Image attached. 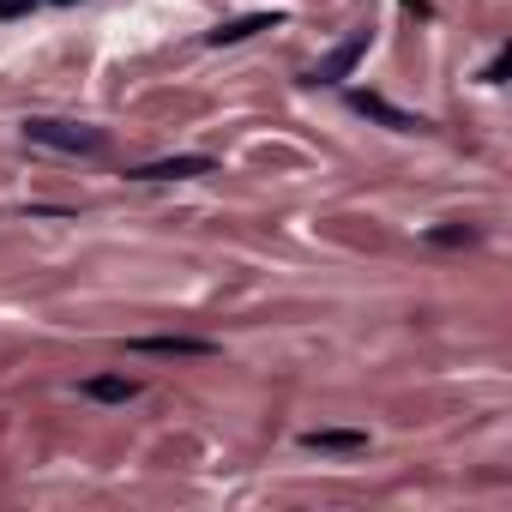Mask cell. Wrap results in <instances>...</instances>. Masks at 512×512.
<instances>
[{
	"mask_svg": "<svg viewBox=\"0 0 512 512\" xmlns=\"http://www.w3.org/2000/svg\"><path fill=\"white\" fill-rule=\"evenodd\" d=\"M25 139L43 151H67V157H103L109 151V133L79 127V121H25Z\"/></svg>",
	"mask_w": 512,
	"mask_h": 512,
	"instance_id": "1",
	"label": "cell"
},
{
	"mask_svg": "<svg viewBox=\"0 0 512 512\" xmlns=\"http://www.w3.org/2000/svg\"><path fill=\"white\" fill-rule=\"evenodd\" d=\"M362 49H368V31H356V37H344L338 49H326V55L314 61V73H308V85H344V79L356 73V61H362Z\"/></svg>",
	"mask_w": 512,
	"mask_h": 512,
	"instance_id": "2",
	"label": "cell"
},
{
	"mask_svg": "<svg viewBox=\"0 0 512 512\" xmlns=\"http://www.w3.org/2000/svg\"><path fill=\"white\" fill-rule=\"evenodd\" d=\"M217 163L211 157H163V163H139L133 181H193V175H211Z\"/></svg>",
	"mask_w": 512,
	"mask_h": 512,
	"instance_id": "3",
	"label": "cell"
},
{
	"mask_svg": "<svg viewBox=\"0 0 512 512\" xmlns=\"http://www.w3.org/2000/svg\"><path fill=\"white\" fill-rule=\"evenodd\" d=\"M350 103H356V109H362L368 121H380V127H392V133H416V127H428V121H416V115H404V109H392V103H386V97H374V91H356Z\"/></svg>",
	"mask_w": 512,
	"mask_h": 512,
	"instance_id": "4",
	"label": "cell"
},
{
	"mask_svg": "<svg viewBox=\"0 0 512 512\" xmlns=\"http://www.w3.org/2000/svg\"><path fill=\"white\" fill-rule=\"evenodd\" d=\"M272 25H284V19H278V13H247V19H229V25L205 31V43H211V49H223V43H247V37H260V31H272Z\"/></svg>",
	"mask_w": 512,
	"mask_h": 512,
	"instance_id": "5",
	"label": "cell"
},
{
	"mask_svg": "<svg viewBox=\"0 0 512 512\" xmlns=\"http://www.w3.org/2000/svg\"><path fill=\"white\" fill-rule=\"evenodd\" d=\"M302 446L308 452H368V434L362 428H314V434H302Z\"/></svg>",
	"mask_w": 512,
	"mask_h": 512,
	"instance_id": "6",
	"label": "cell"
},
{
	"mask_svg": "<svg viewBox=\"0 0 512 512\" xmlns=\"http://www.w3.org/2000/svg\"><path fill=\"white\" fill-rule=\"evenodd\" d=\"M79 392L97 398V404H127V398H139V380H127V374H91Z\"/></svg>",
	"mask_w": 512,
	"mask_h": 512,
	"instance_id": "7",
	"label": "cell"
},
{
	"mask_svg": "<svg viewBox=\"0 0 512 512\" xmlns=\"http://www.w3.org/2000/svg\"><path fill=\"white\" fill-rule=\"evenodd\" d=\"M139 356H211L205 338H133Z\"/></svg>",
	"mask_w": 512,
	"mask_h": 512,
	"instance_id": "8",
	"label": "cell"
},
{
	"mask_svg": "<svg viewBox=\"0 0 512 512\" xmlns=\"http://www.w3.org/2000/svg\"><path fill=\"white\" fill-rule=\"evenodd\" d=\"M428 241H440V247H470L476 229H458V223H452V229H428Z\"/></svg>",
	"mask_w": 512,
	"mask_h": 512,
	"instance_id": "9",
	"label": "cell"
},
{
	"mask_svg": "<svg viewBox=\"0 0 512 512\" xmlns=\"http://www.w3.org/2000/svg\"><path fill=\"white\" fill-rule=\"evenodd\" d=\"M37 0H0V19H19V13H31Z\"/></svg>",
	"mask_w": 512,
	"mask_h": 512,
	"instance_id": "10",
	"label": "cell"
},
{
	"mask_svg": "<svg viewBox=\"0 0 512 512\" xmlns=\"http://www.w3.org/2000/svg\"><path fill=\"white\" fill-rule=\"evenodd\" d=\"M49 7H79V0H49Z\"/></svg>",
	"mask_w": 512,
	"mask_h": 512,
	"instance_id": "11",
	"label": "cell"
}]
</instances>
